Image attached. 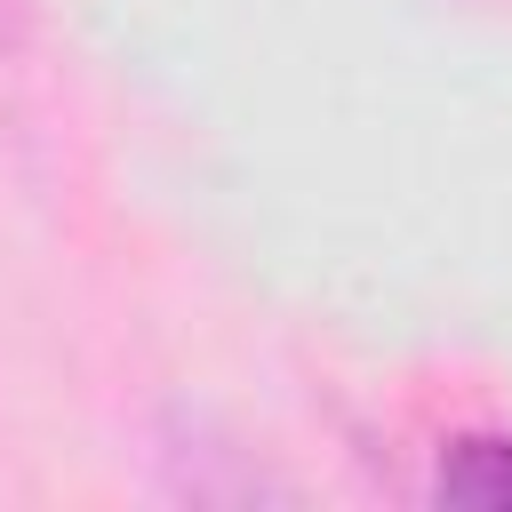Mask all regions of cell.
Here are the masks:
<instances>
[{
  "instance_id": "cell-1",
  "label": "cell",
  "mask_w": 512,
  "mask_h": 512,
  "mask_svg": "<svg viewBox=\"0 0 512 512\" xmlns=\"http://www.w3.org/2000/svg\"><path fill=\"white\" fill-rule=\"evenodd\" d=\"M432 496L472 504V512H512V440H496V432L448 440L440 464H432Z\"/></svg>"
}]
</instances>
